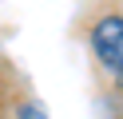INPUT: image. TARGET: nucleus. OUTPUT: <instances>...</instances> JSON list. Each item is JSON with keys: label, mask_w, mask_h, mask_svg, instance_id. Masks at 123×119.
Returning a JSON list of instances; mask_svg holds the SVG:
<instances>
[{"label": "nucleus", "mask_w": 123, "mask_h": 119, "mask_svg": "<svg viewBox=\"0 0 123 119\" xmlns=\"http://www.w3.org/2000/svg\"><path fill=\"white\" fill-rule=\"evenodd\" d=\"M87 48L95 56V63L111 75V83L123 87V16L119 12H103V16L91 20Z\"/></svg>", "instance_id": "nucleus-1"}, {"label": "nucleus", "mask_w": 123, "mask_h": 119, "mask_svg": "<svg viewBox=\"0 0 123 119\" xmlns=\"http://www.w3.org/2000/svg\"><path fill=\"white\" fill-rule=\"evenodd\" d=\"M16 119H52V115H48V107H44L36 95H28V99L16 107Z\"/></svg>", "instance_id": "nucleus-2"}]
</instances>
